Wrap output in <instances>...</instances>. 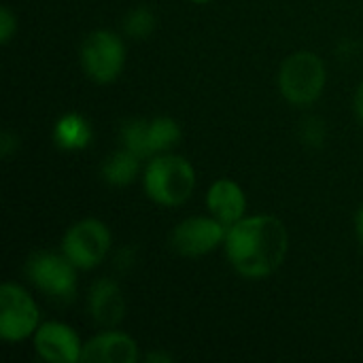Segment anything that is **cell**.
<instances>
[{
  "instance_id": "6da1fadb",
  "label": "cell",
  "mask_w": 363,
  "mask_h": 363,
  "mask_svg": "<svg viewBox=\"0 0 363 363\" xmlns=\"http://www.w3.org/2000/svg\"><path fill=\"white\" fill-rule=\"evenodd\" d=\"M223 249L230 266L242 279L262 281L285 262L289 234L285 223L272 215H245L228 228Z\"/></svg>"
},
{
  "instance_id": "7a4b0ae2",
  "label": "cell",
  "mask_w": 363,
  "mask_h": 363,
  "mask_svg": "<svg viewBox=\"0 0 363 363\" xmlns=\"http://www.w3.org/2000/svg\"><path fill=\"white\" fill-rule=\"evenodd\" d=\"M143 187L149 200L160 206H181L196 189L194 166L174 153H157L149 157L143 174Z\"/></svg>"
},
{
  "instance_id": "3957f363",
  "label": "cell",
  "mask_w": 363,
  "mask_h": 363,
  "mask_svg": "<svg viewBox=\"0 0 363 363\" xmlns=\"http://www.w3.org/2000/svg\"><path fill=\"white\" fill-rule=\"evenodd\" d=\"M325 64L313 51L291 53L279 70V89L294 106H308L317 102L325 89Z\"/></svg>"
},
{
  "instance_id": "277c9868",
  "label": "cell",
  "mask_w": 363,
  "mask_h": 363,
  "mask_svg": "<svg viewBox=\"0 0 363 363\" xmlns=\"http://www.w3.org/2000/svg\"><path fill=\"white\" fill-rule=\"evenodd\" d=\"M77 266L64 253L36 251L26 262L30 283L53 302L68 304L77 296Z\"/></svg>"
},
{
  "instance_id": "5b68a950",
  "label": "cell",
  "mask_w": 363,
  "mask_h": 363,
  "mask_svg": "<svg viewBox=\"0 0 363 363\" xmlns=\"http://www.w3.org/2000/svg\"><path fill=\"white\" fill-rule=\"evenodd\" d=\"M81 66L83 72L100 85L119 79L125 66V45L111 30H96L83 38L81 45Z\"/></svg>"
},
{
  "instance_id": "8992f818",
  "label": "cell",
  "mask_w": 363,
  "mask_h": 363,
  "mask_svg": "<svg viewBox=\"0 0 363 363\" xmlns=\"http://www.w3.org/2000/svg\"><path fill=\"white\" fill-rule=\"evenodd\" d=\"M111 230L100 219H81L72 223L62 238V253L79 268H98L111 249Z\"/></svg>"
},
{
  "instance_id": "52a82bcc",
  "label": "cell",
  "mask_w": 363,
  "mask_h": 363,
  "mask_svg": "<svg viewBox=\"0 0 363 363\" xmlns=\"http://www.w3.org/2000/svg\"><path fill=\"white\" fill-rule=\"evenodd\" d=\"M40 313L34 298L17 283L0 287V336L6 342H23L36 334Z\"/></svg>"
},
{
  "instance_id": "ba28073f",
  "label": "cell",
  "mask_w": 363,
  "mask_h": 363,
  "mask_svg": "<svg viewBox=\"0 0 363 363\" xmlns=\"http://www.w3.org/2000/svg\"><path fill=\"white\" fill-rule=\"evenodd\" d=\"M228 228L211 217H187L174 225L170 234V247L183 257H202L215 251L225 240Z\"/></svg>"
},
{
  "instance_id": "9c48e42d",
  "label": "cell",
  "mask_w": 363,
  "mask_h": 363,
  "mask_svg": "<svg viewBox=\"0 0 363 363\" xmlns=\"http://www.w3.org/2000/svg\"><path fill=\"white\" fill-rule=\"evenodd\" d=\"M34 349L40 359L49 363H77L83 355V342L79 334L62 321H45L38 325Z\"/></svg>"
},
{
  "instance_id": "30bf717a",
  "label": "cell",
  "mask_w": 363,
  "mask_h": 363,
  "mask_svg": "<svg viewBox=\"0 0 363 363\" xmlns=\"http://www.w3.org/2000/svg\"><path fill=\"white\" fill-rule=\"evenodd\" d=\"M138 359V345L132 336L106 330L83 345L81 362L85 363H134Z\"/></svg>"
},
{
  "instance_id": "8fae6325",
  "label": "cell",
  "mask_w": 363,
  "mask_h": 363,
  "mask_svg": "<svg viewBox=\"0 0 363 363\" xmlns=\"http://www.w3.org/2000/svg\"><path fill=\"white\" fill-rule=\"evenodd\" d=\"M89 315L100 328H117L125 315V298L113 279H98L87 296Z\"/></svg>"
},
{
  "instance_id": "7c38bea8",
  "label": "cell",
  "mask_w": 363,
  "mask_h": 363,
  "mask_svg": "<svg viewBox=\"0 0 363 363\" xmlns=\"http://www.w3.org/2000/svg\"><path fill=\"white\" fill-rule=\"evenodd\" d=\"M206 208L225 228L240 221L247 213V196L232 179H217L206 191Z\"/></svg>"
},
{
  "instance_id": "4fadbf2b",
  "label": "cell",
  "mask_w": 363,
  "mask_h": 363,
  "mask_svg": "<svg viewBox=\"0 0 363 363\" xmlns=\"http://www.w3.org/2000/svg\"><path fill=\"white\" fill-rule=\"evenodd\" d=\"M91 138V125L79 113H66L53 125V143L62 151H83L89 147Z\"/></svg>"
},
{
  "instance_id": "5bb4252c",
  "label": "cell",
  "mask_w": 363,
  "mask_h": 363,
  "mask_svg": "<svg viewBox=\"0 0 363 363\" xmlns=\"http://www.w3.org/2000/svg\"><path fill=\"white\" fill-rule=\"evenodd\" d=\"M138 170L140 157L123 147L106 157V162L102 164V179L113 187H125L136 179Z\"/></svg>"
},
{
  "instance_id": "9a60e30c",
  "label": "cell",
  "mask_w": 363,
  "mask_h": 363,
  "mask_svg": "<svg viewBox=\"0 0 363 363\" xmlns=\"http://www.w3.org/2000/svg\"><path fill=\"white\" fill-rule=\"evenodd\" d=\"M149 145H151V153H168L170 149H174L181 143V125L172 119V117H153L149 119Z\"/></svg>"
},
{
  "instance_id": "2e32d148",
  "label": "cell",
  "mask_w": 363,
  "mask_h": 363,
  "mask_svg": "<svg viewBox=\"0 0 363 363\" xmlns=\"http://www.w3.org/2000/svg\"><path fill=\"white\" fill-rule=\"evenodd\" d=\"M149 119H130L121 125V140L128 151L138 155L140 160L153 157L151 145H149Z\"/></svg>"
},
{
  "instance_id": "e0dca14e",
  "label": "cell",
  "mask_w": 363,
  "mask_h": 363,
  "mask_svg": "<svg viewBox=\"0 0 363 363\" xmlns=\"http://www.w3.org/2000/svg\"><path fill=\"white\" fill-rule=\"evenodd\" d=\"M155 28V17L147 6L132 9L123 19V30L130 38H147Z\"/></svg>"
},
{
  "instance_id": "ac0fdd59",
  "label": "cell",
  "mask_w": 363,
  "mask_h": 363,
  "mask_svg": "<svg viewBox=\"0 0 363 363\" xmlns=\"http://www.w3.org/2000/svg\"><path fill=\"white\" fill-rule=\"evenodd\" d=\"M15 32H17V17L13 15V11L9 6H2V11H0V43L6 45Z\"/></svg>"
},
{
  "instance_id": "d6986e66",
  "label": "cell",
  "mask_w": 363,
  "mask_h": 363,
  "mask_svg": "<svg viewBox=\"0 0 363 363\" xmlns=\"http://www.w3.org/2000/svg\"><path fill=\"white\" fill-rule=\"evenodd\" d=\"M17 145H19L17 136H13L11 132H4V134H2V143H0V153H2V157H9V155L17 149Z\"/></svg>"
},
{
  "instance_id": "ffe728a7",
  "label": "cell",
  "mask_w": 363,
  "mask_h": 363,
  "mask_svg": "<svg viewBox=\"0 0 363 363\" xmlns=\"http://www.w3.org/2000/svg\"><path fill=\"white\" fill-rule=\"evenodd\" d=\"M355 115L359 117V121L363 123V81L362 85L357 87V91H355Z\"/></svg>"
},
{
  "instance_id": "44dd1931",
  "label": "cell",
  "mask_w": 363,
  "mask_h": 363,
  "mask_svg": "<svg viewBox=\"0 0 363 363\" xmlns=\"http://www.w3.org/2000/svg\"><path fill=\"white\" fill-rule=\"evenodd\" d=\"M355 234H357V240L362 242L363 247V204L362 208L357 211V217H355Z\"/></svg>"
},
{
  "instance_id": "7402d4cb",
  "label": "cell",
  "mask_w": 363,
  "mask_h": 363,
  "mask_svg": "<svg viewBox=\"0 0 363 363\" xmlns=\"http://www.w3.org/2000/svg\"><path fill=\"white\" fill-rule=\"evenodd\" d=\"M147 362H164V363H168L172 357L170 355H162V353H151V355H147L145 357Z\"/></svg>"
},
{
  "instance_id": "603a6c76",
  "label": "cell",
  "mask_w": 363,
  "mask_h": 363,
  "mask_svg": "<svg viewBox=\"0 0 363 363\" xmlns=\"http://www.w3.org/2000/svg\"><path fill=\"white\" fill-rule=\"evenodd\" d=\"M194 4H208V2H213V0H191Z\"/></svg>"
}]
</instances>
